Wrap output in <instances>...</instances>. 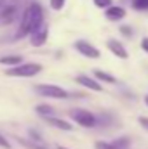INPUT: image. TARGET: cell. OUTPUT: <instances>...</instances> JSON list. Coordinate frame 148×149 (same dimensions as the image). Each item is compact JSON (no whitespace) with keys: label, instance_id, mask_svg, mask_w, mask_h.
<instances>
[{"label":"cell","instance_id":"6da1fadb","mask_svg":"<svg viewBox=\"0 0 148 149\" xmlns=\"http://www.w3.org/2000/svg\"><path fill=\"white\" fill-rule=\"evenodd\" d=\"M42 24H44V12H42V7H40L38 3L28 5V7L25 9L23 16H21V23H19L18 33H16V40L32 35V33H33L35 30H38Z\"/></svg>","mask_w":148,"mask_h":149},{"label":"cell","instance_id":"7a4b0ae2","mask_svg":"<svg viewBox=\"0 0 148 149\" xmlns=\"http://www.w3.org/2000/svg\"><path fill=\"white\" fill-rule=\"evenodd\" d=\"M40 71H42V66L37 63H21L16 68H9L5 71V74L7 76H18V78H32V76H37Z\"/></svg>","mask_w":148,"mask_h":149},{"label":"cell","instance_id":"3957f363","mask_svg":"<svg viewBox=\"0 0 148 149\" xmlns=\"http://www.w3.org/2000/svg\"><path fill=\"white\" fill-rule=\"evenodd\" d=\"M70 116L75 123H78L80 127H85V128H92L98 125V118L92 114L91 111L84 109V108H73L70 109Z\"/></svg>","mask_w":148,"mask_h":149},{"label":"cell","instance_id":"277c9868","mask_svg":"<svg viewBox=\"0 0 148 149\" xmlns=\"http://www.w3.org/2000/svg\"><path fill=\"white\" fill-rule=\"evenodd\" d=\"M37 94L44 95V97H49V99H66L68 97V92L59 87V85H52V83H40L35 87Z\"/></svg>","mask_w":148,"mask_h":149},{"label":"cell","instance_id":"5b68a950","mask_svg":"<svg viewBox=\"0 0 148 149\" xmlns=\"http://www.w3.org/2000/svg\"><path fill=\"white\" fill-rule=\"evenodd\" d=\"M75 50L80 52L84 57H89V59H98L101 56V52L98 50V47H94L92 43H89L87 40H77L75 42Z\"/></svg>","mask_w":148,"mask_h":149},{"label":"cell","instance_id":"8992f818","mask_svg":"<svg viewBox=\"0 0 148 149\" xmlns=\"http://www.w3.org/2000/svg\"><path fill=\"white\" fill-rule=\"evenodd\" d=\"M106 47H108V50H110L111 54H115V56L120 57V59H127V57H129V52H127V49L124 47V43L118 42V40H115V38H110V40L106 42Z\"/></svg>","mask_w":148,"mask_h":149},{"label":"cell","instance_id":"52a82bcc","mask_svg":"<svg viewBox=\"0 0 148 149\" xmlns=\"http://www.w3.org/2000/svg\"><path fill=\"white\" fill-rule=\"evenodd\" d=\"M75 81H77L78 85L89 88V90H94V92H101V90H103V87L99 85V81H96L94 78H91V76H87V74H78V76H75Z\"/></svg>","mask_w":148,"mask_h":149},{"label":"cell","instance_id":"ba28073f","mask_svg":"<svg viewBox=\"0 0 148 149\" xmlns=\"http://www.w3.org/2000/svg\"><path fill=\"white\" fill-rule=\"evenodd\" d=\"M47 37H49V28H47L45 24H42L38 30H35V31L30 35L32 45H35V47H40V45H44V43L47 42Z\"/></svg>","mask_w":148,"mask_h":149},{"label":"cell","instance_id":"9c48e42d","mask_svg":"<svg viewBox=\"0 0 148 149\" xmlns=\"http://www.w3.org/2000/svg\"><path fill=\"white\" fill-rule=\"evenodd\" d=\"M16 19V7L14 5H4L0 9V24H12Z\"/></svg>","mask_w":148,"mask_h":149},{"label":"cell","instance_id":"30bf717a","mask_svg":"<svg viewBox=\"0 0 148 149\" xmlns=\"http://www.w3.org/2000/svg\"><path fill=\"white\" fill-rule=\"evenodd\" d=\"M44 120H45L49 125H52V127H56V128H59V130H65V132L73 130L72 123L66 121V120H61V118H56V116H49V118H44Z\"/></svg>","mask_w":148,"mask_h":149},{"label":"cell","instance_id":"8fae6325","mask_svg":"<svg viewBox=\"0 0 148 149\" xmlns=\"http://www.w3.org/2000/svg\"><path fill=\"white\" fill-rule=\"evenodd\" d=\"M105 16H106V19H110V21H120V19L125 17V10H124L122 7H118V5H111V7H108V9L105 10Z\"/></svg>","mask_w":148,"mask_h":149},{"label":"cell","instance_id":"7c38bea8","mask_svg":"<svg viewBox=\"0 0 148 149\" xmlns=\"http://www.w3.org/2000/svg\"><path fill=\"white\" fill-rule=\"evenodd\" d=\"M21 61H23L21 56H2V57H0V64L7 66V70H9V68H16V66H19Z\"/></svg>","mask_w":148,"mask_h":149},{"label":"cell","instance_id":"4fadbf2b","mask_svg":"<svg viewBox=\"0 0 148 149\" xmlns=\"http://www.w3.org/2000/svg\"><path fill=\"white\" fill-rule=\"evenodd\" d=\"M94 76H96V81L101 80V81H106V83H115V78L110 73L103 71V70H94Z\"/></svg>","mask_w":148,"mask_h":149},{"label":"cell","instance_id":"5bb4252c","mask_svg":"<svg viewBox=\"0 0 148 149\" xmlns=\"http://www.w3.org/2000/svg\"><path fill=\"white\" fill-rule=\"evenodd\" d=\"M37 113L44 118H49V116H54V108L47 106V104H42V106H37Z\"/></svg>","mask_w":148,"mask_h":149},{"label":"cell","instance_id":"9a60e30c","mask_svg":"<svg viewBox=\"0 0 148 149\" xmlns=\"http://www.w3.org/2000/svg\"><path fill=\"white\" fill-rule=\"evenodd\" d=\"M129 137H120V139H117V141H113V142H110L111 146L115 149H129Z\"/></svg>","mask_w":148,"mask_h":149},{"label":"cell","instance_id":"2e32d148","mask_svg":"<svg viewBox=\"0 0 148 149\" xmlns=\"http://www.w3.org/2000/svg\"><path fill=\"white\" fill-rule=\"evenodd\" d=\"M25 148H28V149H45L42 144H37V142H32V141H25V139H18Z\"/></svg>","mask_w":148,"mask_h":149},{"label":"cell","instance_id":"e0dca14e","mask_svg":"<svg viewBox=\"0 0 148 149\" xmlns=\"http://www.w3.org/2000/svg\"><path fill=\"white\" fill-rule=\"evenodd\" d=\"M132 7L136 10H147L148 9V0H132Z\"/></svg>","mask_w":148,"mask_h":149},{"label":"cell","instance_id":"ac0fdd59","mask_svg":"<svg viewBox=\"0 0 148 149\" xmlns=\"http://www.w3.org/2000/svg\"><path fill=\"white\" fill-rule=\"evenodd\" d=\"M92 2H94V5H96L98 9H105V10H106L108 7L113 5V3H111V0H92Z\"/></svg>","mask_w":148,"mask_h":149},{"label":"cell","instance_id":"d6986e66","mask_svg":"<svg viewBox=\"0 0 148 149\" xmlns=\"http://www.w3.org/2000/svg\"><path fill=\"white\" fill-rule=\"evenodd\" d=\"M65 3H66V0H51V9L61 10V9L65 7Z\"/></svg>","mask_w":148,"mask_h":149},{"label":"cell","instance_id":"ffe728a7","mask_svg":"<svg viewBox=\"0 0 148 149\" xmlns=\"http://www.w3.org/2000/svg\"><path fill=\"white\" fill-rule=\"evenodd\" d=\"M94 149H115L110 142H105V141H98L94 142Z\"/></svg>","mask_w":148,"mask_h":149},{"label":"cell","instance_id":"44dd1931","mask_svg":"<svg viewBox=\"0 0 148 149\" xmlns=\"http://www.w3.org/2000/svg\"><path fill=\"white\" fill-rule=\"evenodd\" d=\"M0 148H2V149H12V148H11V144H9V141H7L2 134H0Z\"/></svg>","mask_w":148,"mask_h":149},{"label":"cell","instance_id":"7402d4cb","mask_svg":"<svg viewBox=\"0 0 148 149\" xmlns=\"http://www.w3.org/2000/svg\"><path fill=\"white\" fill-rule=\"evenodd\" d=\"M120 31H122V35H125V37H131V35H132L131 26H120Z\"/></svg>","mask_w":148,"mask_h":149},{"label":"cell","instance_id":"603a6c76","mask_svg":"<svg viewBox=\"0 0 148 149\" xmlns=\"http://www.w3.org/2000/svg\"><path fill=\"white\" fill-rule=\"evenodd\" d=\"M138 121H140V125H141L145 130H148V118H140Z\"/></svg>","mask_w":148,"mask_h":149},{"label":"cell","instance_id":"cb8c5ba5","mask_svg":"<svg viewBox=\"0 0 148 149\" xmlns=\"http://www.w3.org/2000/svg\"><path fill=\"white\" fill-rule=\"evenodd\" d=\"M141 49H143L145 52H148V37H145L141 40Z\"/></svg>","mask_w":148,"mask_h":149},{"label":"cell","instance_id":"d4e9b609","mask_svg":"<svg viewBox=\"0 0 148 149\" xmlns=\"http://www.w3.org/2000/svg\"><path fill=\"white\" fill-rule=\"evenodd\" d=\"M5 5V0H0V7H4Z\"/></svg>","mask_w":148,"mask_h":149},{"label":"cell","instance_id":"484cf974","mask_svg":"<svg viewBox=\"0 0 148 149\" xmlns=\"http://www.w3.org/2000/svg\"><path fill=\"white\" fill-rule=\"evenodd\" d=\"M145 104H147V106H148V95H147V97H145Z\"/></svg>","mask_w":148,"mask_h":149},{"label":"cell","instance_id":"4316f807","mask_svg":"<svg viewBox=\"0 0 148 149\" xmlns=\"http://www.w3.org/2000/svg\"><path fill=\"white\" fill-rule=\"evenodd\" d=\"M58 149H68V148H63V146H59V148H58Z\"/></svg>","mask_w":148,"mask_h":149}]
</instances>
